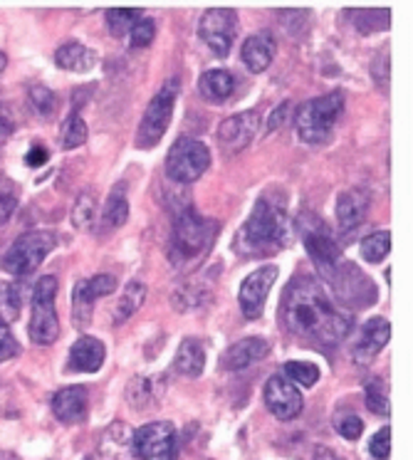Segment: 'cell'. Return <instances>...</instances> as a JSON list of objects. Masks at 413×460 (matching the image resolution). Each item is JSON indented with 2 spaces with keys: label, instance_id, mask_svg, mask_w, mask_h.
Instances as JSON below:
<instances>
[{
  "label": "cell",
  "instance_id": "obj_1",
  "mask_svg": "<svg viewBox=\"0 0 413 460\" xmlns=\"http://www.w3.org/2000/svg\"><path fill=\"white\" fill-rule=\"evenodd\" d=\"M280 317L290 334L317 347H337L352 330V314L334 305L320 282L304 275L285 288Z\"/></svg>",
  "mask_w": 413,
  "mask_h": 460
},
{
  "label": "cell",
  "instance_id": "obj_2",
  "mask_svg": "<svg viewBox=\"0 0 413 460\" xmlns=\"http://www.w3.org/2000/svg\"><path fill=\"white\" fill-rule=\"evenodd\" d=\"M290 233L293 226L283 199L262 196L250 210L248 220L242 223L235 238V251L248 258H270L290 243Z\"/></svg>",
  "mask_w": 413,
  "mask_h": 460
},
{
  "label": "cell",
  "instance_id": "obj_3",
  "mask_svg": "<svg viewBox=\"0 0 413 460\" xmlns=\"http://www.w3.org/2000/svg\"><path fill=\"white\" fill-rule=\"evenodd\" d=\"M218 233L215 220L203 218L198 210L189 206L179 213V218L173 223L171 233V255L173 265H186V262L201 258L203 252L213 245V238Z\"/></svg>",
  "mask_w": 413,
  "mask_h": 460
},
{
  "label": "cell",
  "instance_id": "obj_4",
  "mask_svg": "<svg viewBox=\"0 0 413 460\" xmlns=\"http://www.w3.org/2000/svg\"><path fill=\"white\" fill-rule=\"evenodd\" d=\"M344 111V97L339 92L332 94H324L317 100L304 102L303 107L297 110L294 124H297V134L304 144H324V141L332 137L337 121L342 117Z\"/></svg>",
  "mask_w": 413,
  "mask_h": 460
},
{
  "label": "cell",
  "instance_id": "obj_5",
  "mask_svg": "<svg viewBox=\"0 0 413 460\" xmlns=\"http://www.w3.org/2000/svg\"><path fill=\"white\" fill-rule=\"evenodd\" d=\"M55 297H57V278L55 275H45V278L35 282L28 334L40 347H48L60 337V320H57V312H55Z\"/></svg>",
  "mask_w": 413,
  "mask_h": 460
},
{
  "label": "cell",
  "instance_id": "obj_6",
  "mask_svg": "<svg viewBox=\"0 0 413 460\" xmlns=\"http://www.w3.org/2000/svg\"><path fill=\"white\" fill-rule=\"evenodd\" d=\"M179 77L163 82V87L156 94L154 100L149 102V107L144 111V119L139 124V134H136V146L139 149H149V146H156L162 137L169 129L173 117V107H176V97H179Z\"/></svg>",
  "mask_w": 413,
  "mask_h": 460
},
{
  "label": "cell",
  "instance_id": "obj_7",
  "mask_svg": "<svg viewBox=\"0 0 413 460\" xmlns=\"http://www.w3.org/2000/svg\"><path fill=\"white\" fill-rule=\"evenodd\" d=\"M55 251V235L50 230H32L13 243L0 258V268L11 275H31Z\"/></svg>",
  "mask_w": 413,
  "mask_h": 460
},
{
  "label": "cell",
  "instance_id": "obj_8",
  "mask_svg": "<svg viewBox=\"0 0 413 460\" xmlns=\"http://www.w3.org/2000/svg\"><path fill=\"white\" fill-rule=\"evenodd\" d=\"M211 166V151L198 139H179L166 156V176L176 183H193Z\"/></svg>",
  "mask_w": 413,
  "mask_h": 460
},
{
  "label": "cell",
  "instance_id": "obj_9",
  "mask_svg": "<svg viewBox=\"0 0 413 460\" xmlns=\"http://www.w3.org/2000/svg\"><path fill=\"white\" fill-rule=\"evenodd\" d=\"M297 223H300V235H303L304 248H307L314 262V270L324 278L344 258L342 248L337 245L334 235L327 230L324 220H320L317 216H303Z\"/></svg>",
  "mask_w": 413,
  "mask_h": 460
},
{
  "label": "cell",
  "instance_id": "obj_10",
  "mask_svg": "<svg viewBox=\"0 0 413 460\" xmlns=\"http://www.w3.org/2000/svg\"><path fill=\"white\" fill-rule=\"evenodd\" d=\"M198 35L208 45V50L218 58H225L231 52L235 35H238V13L231 8H213L203 13L198 22Z\"/></svg>",
  "mask_w": 413,
  "mask_h": 460
},
{
  "label": "cell",
  "instance_id": "obj_11",
  "mask_svg": "<svg viewBox=\"0 0 413 460\" xmlns=\"http://www.w3.org/2000/svg\"><path fill=\"white\" fill-rule=\"evenodd\" d=\"M173 440H176V430H173L171 423L154 420V423H146L131 436V450H134L136 458L142 460H169L171 458Z\"/></svg>",
  "mask_w": 413,
  "mask_h": 460
},
{
  "label": "cell",
  "instance_id": "obj_12",
  "mask_svg": "<svg viewBox=\"0 0 413 460\" xmlns=\"http://www.w3.org/2000/svg\"><path fill=\"white\" fill-rule=\"evenodd\" d=\"M275 280H277V268L275 265H262L242 280L238 302H241V312L245 320H258L260 317Z\"/></svg>",
  "mask_w": 413,
  "mask_h": 460
},
{
  "label": "cell",
  "instance_id": "obj_13",
  "mask_svg": "<svg viewBox=\"0 0 413 460\" xmlns=\"http://www.w3.org/2000/svg\"><path fill=\"white\" fill-rule=\"evenodd\" d=\"M258 127H260L258 111H241L223 119L218 127V141L223 144L225 154H241L242 149H248L258 134Z\"/></svg>",
  "mask_w": 413,
  "mask_h": 460
},
{
  "label": "cell",
  "instance_id": "obj_14",
  "mask_svg": "<svg viewBox=\"0 0 413 460\" xmlns=\"http://www.w3.org/2000/svg\"><path fill=\"white\" fill-rule=\"evenodd\" d=\"M117 290V280L111 275H97L92 280H80L72 290V317L77 327H84L92 320V307L97 297L111 295Z\"/></svg>",
  "mask_w": 413,
  "mask_h": 460
},
{
  "label": "cell",
  "instance_id": "obj_15",
  "mask_svg": "<svg viewBox=\"0 0 413 460\" xmlns=\"http://www.w3.org/2000/svg\"><path fill=\"white\" fill-rule=\"evenodd\" d=\"M265 403L275 419L293 420L303 411V394L293 381H287L285 376H272L265 384Z\"/></svg>",
  "mask_w": 413,
  "mask_h": 460
},
{
  "label": "cell",
  "instance_id": "obj_16",
  "mask_svg": "<svg viewBox=\"0 0 413 460\" xmlns=\"http://www.w3.org/2000/svg\"><path fill=\"white\" fill-rule=\"evenodd\" d=\"M389 337H391V324L383 317H373V320L366 322L352 347L354 361L356 364H369L386 347Z\"/></svg>",
  "mask_w": 413,
  "mask_h": 460
},
{
  "label": "cell",
  "instance_id": "obj_17",
  "mask_svg": "<svg viewBox=\"0 0 413 460\" xmlns=\"http://www.w3.org/2000/svg\"><path fill=\"white\" fill-rule=\"evenodd\" d=\"M268 354H270V341L262 340V337H248V340L235 341L233 347L225 349V354H223V369H248L250 364L265 359Z\"/></svg>",
  "mask_w": 413,
  "mask_h": 460
},
{
  "label": "cell",
  "instance_id": "obj_18",
  "mask_svg": "<svg viewBox=\"0 0 413 460\" xmlns=\"http://www.w3.org/2000/svg\"><path fill=\"white\" fill-rule=\"evenodd\" d=\"M90 406V394L84 386H70V389L57 391L52 396V411L62 423H80L87 416Z\"/></svg>",
  "mask_w": 413,
  "mask_h": 460
},
{
  "label": "cell",
  "instance_id": "obj_19",
  "mask_svg": "<svg viewBox=\"0 0 413 460\" xmlns=\"http://www.w3.org/2000/svg\"><path fill=\"white\" fill-rule=\"evenodd\" d=\"M366 210H369V199L364 196L362 190H344L337 199V220H339V228L342 233H354L359 228L366 218Z\"/></svg>",
  "mask_w": 413,
  "mask_h": 460
},
{
  "label": "cell",
  "instance_id": "obj_20",
  "mask_svg": "<svg viewBox=\"0 0 413 460\" xmlns=\"http://www.w3.org/2000/svg\"><path fill=\"white\" fill-rule=\"evenodd\" d=\"M242 65L252 72V75H260L270 67V62L275 60V40L268 32H258L245 40L241 50Z\"/></svg>",
  "mask_w": 413,
  "mask_h": 460
},
{
  "label": "cell",
  "instance_id": "obj_21",
  "mask_svg": "<svg viewBox=\"0 0 413 460\" xmlns=\"http://www.w3.org/2000/svg\"><path fill=\"white\" fill-rule=\"evenodd\" d=\"M104 344L94 337H82L72 344L70 349V369L82 371V374H92V371H100L104 364Z\"/></svg>",
  "mask_w": 413,
  "mask_h": 460
},
{
  "label": "cell",
  "instance_id": "obj_22",
  "mask_svg": "<svg viewBox=\"0 0 413 460\" xmlns=\"http://www.w3.org/2000/svg\"><path fill=\"white\" fill-rule=\"evenodd\" d=\"M55 62H57V67H62V70L90 72L92 67L97 65V55H94L87 45L72 40L57 48V52H55Z\"/></svg>",
  "mask_w": 413,
  "mask_h": 460
},
{
  "label": "cell",
  "instance_id": "obj_23",
  "mask_svg": "<svg viewBox=\"0 0 413 460\" xmlns=\"http://www.w3.org/2000/svg\"><path fill=\"white\" fill-rule=\"evenodd\" d=\"M198 90H201L203 100L208 102H225L235 90V77L225 70H208L203 72L198 80Z\"/></svg>",
  "mask_w": 413,
  "mask_h": 460
},
{
  "label": "cell",
  "instance_id": "obj_24",
  "mask_svg": "<svg viewBox=\"0 0 413 460\" xmlns=\"http://www.w3.org/2000/svg\"><path fill=\"white\" fill-rule=\"evenodd\" d=\"M173 367L183 376H201L203 367H206V351H203V344L198 340H183L179 351H176V359H173Z\"/></svg>",
  "mask_w": 413,
  "mask_h": 460
},
{
  "label": "cell",
  "instance_id": "obj_25",
  "mask_svg": "<svg viewBox=\"0 0 413 460\" xmlns=\"http://www.w3.org/2000/svg\"><path fill=\"white\" fill-rule=\"evenodd\" d=\"M127 218H129V200H127L124 186L119 183L107 199V206H104V213H101V223H104L107 230H117L127 223Z\"/></svg>",
  "mask_w": 413,
  "mask_h": 460
},
{
  "label": "cell",
  "instance_id": "obj_26",
  "mask_svg": "<svg viewBox=\"0 0 413 460\" xmlns=\"http://www.w3.org/2000/svg\"><path fill=\"white\" fill-rule=\"evenodd\" d=\"M144 300H146V288H144V282L131 280L129 285L124 288V292H121L119 302H117V310H114V320H117V324L129 320L131 314H136L139 307L144 305Z\"/></svg>",
  "mask_w": 413,
  "mask_h": 460
},
{
  "label": "cell",
  "instance_id": "obj_27",
  "mask_svg": "<svg viewBox=\"0 0 413 460\" xmlns=\"http://www.w3.org/2000/svg\"><path fill=\"white\" fill-rule=\"evenodd\" d=\"M21 314V290L13 282H0V327H8Z\"/></svg>",
  "mask_w": 413,
  "mask_h": 460
},
{
  "label": "cell",
  "instance_id": "obj_28",
  "mask_svg": "<svg viewBox=\"0 0 413 460\" xmlns=\"http://www.w3.org/2000/svg\"><path fill=\"white\" fill-rule=\"evenodd\" d=\"M391 251V235L386 230H376L362 243V258L366 262H382Z\"/></svg>",
  "mask_w": 413,
  "mask_h": 460
},
{
  "label": "cell",
  "instance_id": "obj_29",
  "mask_svg": "<svg viewBox=\"0 0 413 460\" xmlns=\"http://www.w3.org/2000/svg\"><path fill=\"white\" fill-rule=\"evenodd\" d=\"M285 374H287V381L300 384V386H307V389L320 381V367L312 364V361H287V364H285Z\"/></svg>",
  "mask_w": 413,
  "mask_h": 460
},
{
  "label": "cell",
  "instance_id": "obj_30",
  "mask_svg": "<svg viewBox=\"0 0 413 460\" xmlns=\"http://www.w3.org/2000/svg\"><path fill=\"white\" fill-rule=\"evenodd\" d=\"M15 208H18V186L0 171V226L8 223Z\"/></svg>",
  "mask_w": 413,
  "mask_h": 460
},
{
  "label": "cell",
  "instance_id": "obj_31",
  "mask_svg": "<svg viewBox=\"0 0 413 460\" xmlns=\"http://www.w3.org/2000/svg\"><path fill=\"white\" fill-rule=\"evenodd\" d=\"M84 141H87V124H84V119L75 111V114H70V119L65 121V129H62V146H65V149H77Z\"/></svg>",
  "mask_w": 413,
  "mask_h": 460
},
{
  "label": "cell",
  "instance_id": "obj_32",
  "mask_svg": "<svg viewBox=\"0 0 413 460\" xmlns=\"http://www.w3.org/2000/svg\"><path fill=\"white\" fill-rule=\"evenodd\" d=\"M144 13L142 11H131V8H114V11L107 13V22H110V31L114 35H121V32H127L134 28V22L142 21Z\"/></svg>",
  "mask_w": 413,
  "mask_h": 460
},
{
  "label": "cell",
  "instance_id": "obj_33",
  "mask_svg": "<svg viewBox=\"0 0 413 460\" xmlns=\"http://www.w3.org/2000/svg\"><path fill=\"white\" fill-rule=\"evenodd\" d=\"M354 18H356V31L364 35L389 28V11H359L354 13Z\"/></svg>",
  "mask_w": 413,
  "mask_h": 460
},
{
  "label": "cell",
  "instance_id": "obj_34",
  "mask_svg": "<svg viewBox=\"0 0 413 460\" xmlns=\"http://www.w3.org/2000/svg\"><path fill=\"white\" fill-rule=\"evenodd\" d=\"M366 406L379 416H389V394L382 379H372L366 384Z\"/></svg>",
  "mask_w": 413,
  "mask_h": 460
},
{
  "label": "cell",
  "instance_id": "obj_35",
  "mask_svg": "<svg viewBox=\"0 0 413 460\" xmlns=\"http://www.w3.org/2000/svg\"><path fill=\"white\" fill-rule=\"evenodd\" d=\"M28 102H31L32 111H38L40 117H50L52 111H55V102H57V97H55L48 87L35 84V87L28 92Z\"/></svg>",
  "mask_w": 413,
  "mask_h": 460
},
{
  "label": "cell",
  "instance_id": "obj_36",
  "mask_svg": "<svg viewBox=\"0 0 413 460\" xmlns=\"http://www.w3.org/2000/svg\"><path fill=\"white\" fill-rule=\"evenodd\" d=\"M72 220L77 228H90V223H94V196L82 193L75 208H72Z\"/></svg>",
  "mask_w": 413,
  "mask_h": 460
},
{
  "label": "cell",
  "instance_id": "obj_37",
  "mask_svg": "<svg viewBox=\"0 0 413 460\" xmlns=\"http://www.w3.org/2000/svg\"><path fill=\"white\" fill-rule=\"evenodd\" d=\"M154 35H156V22L152 18H142V21L134 22V28L129 31L131 48H146L152 45Z\"/></svg>",
  "mask_w": 413,
  "mask_h": 460
},
{
  "label": "cell",
  "instance_id": "obj_38",
  "mask_svg": "<svg viewBox=\"0 0 413 460\" xmlns=\"http://www.w3.org/2000/svg\"><path fill=\"white\" fill-rule=\"evenodd\" d=\"M334 426H337V430H339V436H344L347 440H356L359 436H362L364 430V423L359 416H354V413H349V416H339V419L334 420Z\"/></svg>",
  "mask_w": 413,
  "mask_h": 460
},
{
  "label": "cell",
  "instance_id": "obj_39",
  "mask_svg": "<svg viewBox=\"0 0 413 460\" xmlns=\"http://www.w3.org/2000/svg\"><path fill=\"white\" fill-rule=\"evenodd\" d=\"M391 430L382 429L379 433H373V438L369 440V453H372L376 460H386L389 458V450H391Z\"/></svg>",
  "mask_w": 413,
  "mask_h": 460
},
{
  "label": "cell",
  "instance_id": "obj_40",
  "mask_svg": "<svg viewBox=\"0 0 413 460\" xmlns=\"http://www.w3.org/2000/svg\"><path fill=\"white\" fill-rule=\"evenodd\" d=\"M21 354V344L13 337V332L8 327H0V364L5 359H13Z\"/></svg>",
  "mask_w": 413,
  "mask_h": 460
},
{
  "label": "cell",
  "instance_id": "obj_41",
  "mask_svg": "<svg viewBox=\"0 0 413 460\" xmlns=\"http://www.w3.org/2000/svg\"><path fill=\"white\" fill-rule=\"evenodd\" d=\"M48 161V149L42 144H32V149L25 154V164L28 166H42Z\"/></svg>",
  "mask_w": 413,
  "mask_h": 460
},
{
  "label": "cell",
  "instance_id": "obj_42",
  "mask_svg": "<svg viewBox=\"0 0 413 460\" xmlns=\"http://www.w3.org/2000/svg\"><path fill=\"white\" fill-rule=\"evenodd\" d=\"M13 131H15V124H13V119L8 117V111L0 107V146H3L5 141L11 139Z\"/></svg>",
  "mask_w": 413,
  "mask_h": 460
},
{
  "label": "cell",
  "instance_id": "obj_43",
  "mask_svg": "<svg viewBox=\"0 0 413 460\" xmlns=\"http://www.w3.org/2000/svg\"><path fill=\"white\" fill-rule=\"evenodd\" d=\"M287 111H290V102H285V104H280L277 110L272 111L270 121H268V131H275L277 127H283L285 117H287Z\"/></svg>",
  "mask_w": 413,
  "mask_h": 460
},
{
  "label": "cell",
  "instance_id": "obj_44",
  "mask_svg": "<svg viewBox=\"0 0 413 460\" xmlns=\"http://www.w3.org/2000/svg\"><path fill=\"white\" fill-rule=\"evenodd\" d=\"M314 460H344L339 453H334V450L330 448H317V453H314Z\"/></svg>",
  "mask_w": 413,
  "mask_h": 460
},
{
  "label": "cell",
  "instance_id": "obj_45",
  "mask_svg": "<svg viewBox=\"0 0 413 460\" xmlns=\"http://www.w3.org/2000/svg\"><path fill=\"white\" fill-rule=\"evenodd\" d=\"M5 65H8V58H5V52H0V72L5 70Z\"/></svg>",
  "mask_w": 413,
  "mask_h": 460
},
{
  "label": "cell",
  "instance_id": "obj_46",
  "mask_svg": "<svg viewBox=\"0 0 413 460\" xmlns=\"http://www.w3.org/2000/svg\"><path fill=\"white\" fill-rule=\"evenodd\" d=\"M84 460H92V458H84Z\"/></svg>",
  "mask_w": 413,
  "mask_h": 460
}]
</instances>
